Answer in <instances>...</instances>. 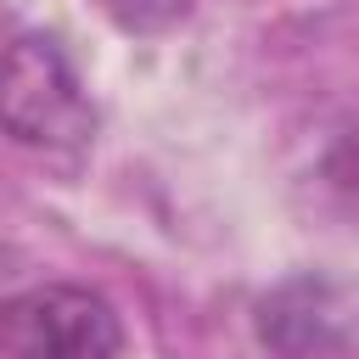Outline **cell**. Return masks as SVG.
Here are the masks:
<instances>
[{
  "mask_svg": "<svg viewBox=\"0 0 359 359\" xmlns=\"http://www.w3.org/2000/svg\"><path fill=\"white\" fill-rule=\"evenodd\" d=\"M0 135L45 157H73L95 140V101L62 39L22 34L0 50Z\"/></svg>",
  "mask_w": 359,
  "mask_h": 359,
  "instance_id": "6da1fadb",
  "label": "cell"
},
{
  "mask_svg": "<svg viewBox=\"0 0 359 359\" xmlns=\"http://www.w3.org/2000/svg\"><path fill=\"white\" fill-rule=\"evenodd\" d=\"M118 348V309L90 286L50 280L0 303V359H112Z\"/></svg>",
  "mask_w": 359,
  "mask_h": 359,
  "instance_id": "7a4b0ae2",
  "label": "cell"
},
{
  "mask_svg": "<svg viewBox=\"0 0 359 359\" xmlns=\"http://www.w3.org/2000/svg\"><path fill=\"white\" fill-rule=\"evenodd\" d=\"M320 180L331 185V196H337L348 213H359V118H348V123L337 129V140L325 146Z\"/></svg>",
  "mask_w": 359,
  "mask_h": 359,
  "instance_id": "3957f363",
  "label": "cell"
},
{
  "mask_svg": "<svg viewBox=\"0 0 359 359\" xmlns=\"http://www.w3.org/2000/svg\"><path fill=\"white\" fill-rule=\"evenodd\" d=\"M123 34H168L191 17V0H95Z\"/></svg>",
  "mask_w": 359,
  "mask_h": 359,
  "instance_id": "277c9868",
  "label": "cell"
}]
</instances>
